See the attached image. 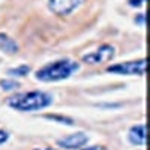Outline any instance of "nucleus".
Wrapping results in <instances>:
<instances>
[{"label":"nucleus","mask_w":150,"mask_h":150,"mask_svg":"<svg viewBox=\"0 0 150 150\" xmlns=\"http://www.w3.org/2000/svg\"><path fill=\"white\" fill-rule=\"evenodd\" d=\"M87 141H89V137L84 132H77V134H71V135L65 137V138L57 140V146L74 150V149H81L83 146L87 144Z\"/></svg>","instance_id":"obj_6"},{"label":"nucleus","mask_w":150,"mask_h":150,"mask_svg":"<svg viewBox=\"0 0 150 150\" xmlns=\"http://www.w3.org/2000/svg\"><path fill=\"white\" fill-rule=\"evenodd\" d=\"M135 23H138L140 26H146V15L140 14L138 17H135Z\"/></svg>","instance_id":"obj_13"},{"label":"nucleus","mask_w":150,"mask_h":150,"mask_svg":"<svg viewBox=\"0 0 150 150\" xmlns=\"http://www.w3.org/2000/svg\"><path fill=\"white\" fill-rule=\"evenodd\" d=\"M35 150H54V149H51V147H45V149H35Z\"/></svg>","instance_id":"obj_16"},{"label":"nucleus","mask_w":150,"mask_h":150,"mask_svg":"<svg viewBox=\"0 0 150 150\" xmlns=\"http://www.w3.org/2000/svg\"><path fill=\"white\" fill-rule=\"evenodd\" d=\"M116 56V48L110 45V44H104L101 45L96 51L84 54L83 56V62L89 65H101V63H107L112 57Z\"/></svg>","instance_id":"obj_4"},{"label":"nucleus","mask_w":150,"mask_h":150,"mask_svg":"<svg viewBox=\"0 0 150 150\" xmlns=\"http://www.w3.org/2000/svg\"><path fill=\"white\" fill-rule=\"evenodd\" d=\"M0 50H2L3 53H8V54H15V53H18L20 47L14 39H11L8 35L0 33Z\"/></svg>","instance_id":"obj_8"},{"label":"nucleus","mask_w":150,"mask_h":150,"mask_svg":"<svg viewBox=\"0 0 150 150\" xmlns=\"http://www.w3.org/2000/svg\"><path fill=\"white\" fill-rule=\"evenodd\" d=\"M146 0H129V5L134 6V8H138V6H143V3Z\"/></svg>","instance_id":"obj_14"},{"label":"nucleus","mask_w":150,"mask_h":150,"mask_svg":"<svg viewBox=\"0 0 150 150\" xmlns=\"http://www.w3.org/2000/svg\"><path fill=\"white\" fill-rule=\"evenodd\" d=\"M83 150H108L105 146H92V147H86Z\"/></svg>","instance_id":"obj_15"},{"label":"nucleus","mask_w":150,"mask_h":150,"mask_svg":"<svg viewBox=\"0 0 150 150\" xmlns=\"http://www.w3.org/2000/svg\"><path fill=\"white\" fill-rule=\"evenodd\" d=\"M53 102L51 95H48L41 90H33V92H24L14 95L8 99V105L21 112H29V111H38L50 107Z\"/></svg>","instance_id":"obj_1"},{"label":"nucleus","mask_w":150,"mask_h":150,"mask_svg":"<svg viewBox=\"0 0 150 150\" xmlns=\"http://www.w3.org/2000/svg\"><path fill=\"white\" fill-rule=\"evenodd\" d=\"M146 59L141 60H134V62H122L117 65H111L107 68L111 74H119V75H137V77H143L146 74Z\"/></svg>","instance_id":"obj_3"},{"label":"nucleus","mask_w":150,"mask_h":150,"mask_svg":"<svg viewBox=\"0 0 150 150\" xmlns=\"http://www.w3.org/2000/svg\"><path fill=\"white\" fill-rule=\"evenodd\" d=\"M8 138H9V134H8L6 131H3V129H0V144L6 143Z\"/></svg>","instance_id":"obj_12"},{"label":"nucleus","mask_w":150,"mask_h":150,"mask_svg":"<svg viewBox=\"0 0 150 150\" xmlns=\"http://www.w3.org/2000/svg\"><path fill=\"white\" fill-rule=\"evenodd\" d=\"M30 72V66L29 65H21L18 68H12L8 71L9 75H12V77H26V75Z\"/></svg>","instance_id":"obj_9"},{"label":"nucleus","mask_w":150,"mask_h":150,"mask_svg":"<svg viewBox=\"0 0 150 150\" xmlns=\"http://www.w3.org/2000/svg\"><path fill=\"white\" fill-rule=\"evenodd\" d=\"M45 117L50 119V120H56V122H59V123H63V125H74L72 119H69V117L57 116V114H48V116H45Z\"/></svg>","instance_id":"obj_11"},{"label":"nucleus","mask_w":150,"mask_h":150,"mask_svg":"<svg viewBox=\"0 0 150 150\" xmlns=\"http://www.w3.org/2000/svg\"><path fill=\"white\" fill-rule=\"evenodd\" d=\"M84 3V0H50L48 8L59 17L71 15L75 9H78Z\"/></svg>","instance_id":"obj_5"},{"label":"nucleus","mask_w":150,"mask_h":150,"mask_svg":"<svg viewBox=\"0 0 150 150\" xmlns=\"http://www.w3.org/2000/svg\"><path fill=\"white\" fill-rule=\"evenodd\" d=\"M78 68H80V65L77 62L69 60V59H62L57 62L47 63L41 69H38L35 77H36V80L44 81V83L62 81V80L69 78L75 71H78Z\"/></svg>","instance_id":"obj_2"},{"label":"nucleus","mask_w":150,"mask_h":150,"mask_svg":"<svg viewBox=\"0 0 150 150\" xmlns=\"http://www.w3.org/2000/svg\"><path fill=\"white\" fill-rule=\"evenodd\" d=\"M128 138H129L131 144H134V146H146V140H147V126H146L144 123L132 126V128L129 129Z\"/></svg>","instance_id":"obj_7"},{"label":"nucleus","mask_w":150,"mask_h":150,"mask_svg":"<svg viewBox=\"0 0 150 150\" xmlns=\"http://www.w3.org/2000/svg\"><path fill=\"white\" fill-rule=\"evenodd\" d=\"M0 87H2L3 90L9 92V90H15L17 87H20V83H17L14 80H2L0 81Z\"/></svg>","instance_id":"obj_10"}]
</instances>
